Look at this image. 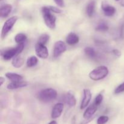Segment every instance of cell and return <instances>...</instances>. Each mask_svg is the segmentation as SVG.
I'll return each instance as SVG.
<instances>
[{
	"instance_id": "ffe728a7",
	"label": "cell",
	"mask_w": 124,
	"mask_h": 124,
	"mask_svg": "<svg viewBox=\"0 0 124 124\" xmlns=\"http://www.w3.org/2000/svg\"><path fill=\"white\" fill-rule=\"evenodd\" d=\"M38 63V58L35 56H30L27 61V66L28 67H32L35 66Z\"/></svg>"
},
{
	"instance_id": "4316f807",
	"label": "cell",
	"mask_w": 124,
	"mask_h": 124,
	"mask_svg": "<svg viewBox=\"0 0 124 124\" xmlns=\"http://www.w3.org/2000/svg\"><path fill=\"white\" fill-rule=\"evenodd\" d=\"M48 8H50L52 12H54V13H61L62 12V10L59 8H58V7H53V6H48Z\"/></svg>"
},
{
	"instance_id": "7c38bea8",
	"label": "cell",
	"mask_w": 124,
	"mask_h": 124,
	"mask_svg": "<svg viewBox=\"0 0 124 124\" xmlns=\"http://www.w3.org/2000/svg\"><path fill=\"white\" fill-rule=\"evenodd\" d=\"M28 85V83L26 81H17V82H12L11 83L8 84L7 86V89L8 90H15L18 88H23V87H26Z\"/></svg>"
},
{
	"instance_id": "7402d4cb",
	"label": "cell",
	"mask_w": 124,
	"mask_h": 124,
	"mask_svg": "<svg viewBox=\"0 0 124 124\" xmlns=\"http://www.w3.org/2000/svg\"><path fill=\"white\" fill-rule=\"evenodd\" d=\"M49 40V35H47V33H44L40 36L39 38V39L38 41V43L41 44L46 45L47 42Z\"/></svg>"
},
{
	"instance_id": "1f68e13d",
	"label": "cell",
	"mask_w": 124,
	"mask_h": 124,
	"mask_svg": "<svg viewBox=\"0 0 124 124\" xmlns=\"http://www.w3.org/2000/svg\"><path fill=\"white\" fill-rule=\"evenodd\" d=\"M116 1H119V0H116Z\"/></svg>"
},
{
	"instance_id": "f1b7e54d",
	"label": "cell",
	"mask_w": 124,
	"mask_h": 124,
	"mask_svg": "<svg viewBox=\"0 0 124 124\" xmlns=\"http://www.w3.org/2000/svg\"><path fill=\"white\" fill-rule=\"evenodd\" d=\"M112 52L113 53V54H115V56H116L117 57H119L121 55V52L117 49H114L112 51Z\"/></svg>"
},
{
	"instance_id": "8992f818",
	"label": "cell",
	"mask_w": 124,
	"mask_h": 124,
	"mask_svg": "<svg viewBox=\"0 0 124 124\" xmlns=\"http://www.w3.org/2000/svg\"><path fill=\"white\" fill-rule=\"evenodd\" d=\"M67 50V46L65 42L62 41H58L55 42L53 50V56L54 58L59 56L62 53L65 52Z\"/></svg>"
},
{
	"instance_id": "7a4b0ae2",
	"label": "cell",
	"mask_w": 124,
	"mask_h": 124,
	"mask_svg": "<svg viewBox=\"0 0 124 124\" xmlns=\"http://www.w3.org/2000/svg\"><path fill=\"white\" fill-rule=\"evenodd\" d=\"M57 97V92L53 88L42 90L38 94V99L42 102H49L54 100Z\"/></svg>"
},
{
	"instance_id": "ba28073f",
	"label": "cell",
	"mask_w": 124,
	"mask_h": 124,
	"mask_svg": "<svg viewBox=\"0 0 124 124\" xmlns=\"http://www.w3.org/2000/svg\"><path fill=\"white\" fill-rule=\"evenodd\" d=\"M64 110V105L62 103H58L55 104L52 109L51 116L53 119H57L60 117Z\"/></svg>"
},
{
	"instance_id": "e0dca14e",
	"label": "cell",
	"mask_w": 124,
	"mask_h": 124,
	"mask_svg": "<svg viewBox=\"0 0 124 124\" xmlns=\"http://www.w3.org/2000/svg\"><path fill=\"white\" fill-rule=\"evenodd\" d=\"M12 64L14 67L20 68L24 64V59L22 57L19 56H16L13 59Z\"/></svg>"
},
{
	"instance_id": "484cf974",
	"label": "cell",
	"mask_w": 124,
	"mask_h": 124,
	"mask_svg": "<svg viewBox=\"0 0 124 124\" xmlns=\"http://www.w3.org/2000/svg\"><path fill=\"white\" fill-rule=\"evenodd\" d=\"M124 92V82L121 84H120L117 88L115 89V94H119Z\"/></svg>"
},
{
	"instance_id": "9c48e42d",
	"label": "cell",
	"mask_w": 124,
	"mask_h": 124,
	"mask_svg": "<svg viewBox=\"0 0 124 124\" xmlns=\"http://www.w3.org/2000/svg\"><path fill=\"white\" fill-rule=\"evenodd\" d=\"M91 99H92V93H91L90 90L89 89L84 90V98L81 102V107H80L81 110L84 109L88 106Z\"/></svg>"
},
{
	"instance_id": "4fadbf2b",
	"label": "cell",
	"mask_w": 124,
	"mask_h": 124,
	"mask_svg": "<svg viewBox=\"0 0 124 124\" xmlns=\"http://www.w3.org/2000/svg\"><path fill=\"white\" fill-rule=\"evenodd\" d=\"M79 41V36L75 33H70L67 36L66 42L68 44L70 45V46L76 44L77 43H78Z\"/></svg>"
},
{
	"instance_id": "d4e9b609",
	"label": "cell",
	"mask_w": 124,
	"mask_h": 124,
	"mask_svg": "<svg viewBox=\"0 0 124 124\" xmlns=\"http://www.w3.org/2000/svg\"><path fill=\"white\" fill-rule=\"evenodd\" d=\"M103 100V95L101 93V94H99L96 97L95 99H94V104H95L97 106H99L102 103Z\"/></svg>"
},
{
	"instance_id": "83f0119b",
	"label": "cell",
	"mask_w": 124,
	"mask_h": 124,
	"mask_svg": "<svg viewBox=\"0 0 124 124\" xmlns=\"http://www.w3.org/2000/svg\"><path fill=\"white\" fill-rule=\"evenodd\" d=\"M54 1L55 2V3L60 7H64V0H54Z\"/></svg>"
},
{
	"instance_id": "5bb4252c",
	"label": "cell",
	"mask_w": 124,
	"mask_h": 124,
	"mask_svg": "<svg viewBox=\"0 0 124 124\" xmlns=\"http://www.w3.org/2000/svg\"><path fill=\"white\" fill-rule=\"evenodd\" d=\"M64 101L70 107L75 106L76 104V100L73 94L70 93H67L64 96Z\"/></svg>"
},
{
	"instance_id": "30bf717a",
	"label": "cell",
	"mask_w": 124,
	"mask_h": 124,
	"mask_svg": "<svg viewBox=\"0 0 124 124\" xmlns=\"http://www.w3.org/2000/svg\"><path fill=\"white\" fill-rule=\"evenodd\" d=\"M102 8L104 12V15L107 16H111L113 15H115L116 12V8L108 4L106 2H103L102 4Z\"/></svg>"
},
{
	"instance_id": "603a6c76",
	"label": "cell",
	"mask_w": 124,
	"mask_h": 124,
	"mask_svg": "<svg viewBox=\"0 0 124 124\" xmlns=\"http://www.w3.org/2000/svg\"><path fill=\"white\" fill-rule=\"evenodd\" d=\"M96 30L98 31H101V32H104V31H106L108 30V26L107 25V24H105L104 23H100L99 24H98V26L96 28Z\"/></svg>"
},
{
	"instance_id": "d6986e66",
	"label": "cell",
	"mask_w": 124,
	"mask_h": 124,
	"mask_svg": "<svg viewBox=\"0 0 124 124\" xmlns=\"http://www.w3.org/2000/svg\"><path fill=\"white\" fill-rule=\"evenodd\" d=\"M27 39V36L25 34L19 33H18L15 37V41L16 43L19 44H23V42Z\"/></svg>"
},
{
	"instance_id": "ac0fdd59",
	"label": "cell",
	"mask_w": 124,
	"mask_h": 124,
	"mask_svg": "<svg viewBox=\"0 0 124 124\" xmlns=\"http://www.w3.org/2000/svg\"><path fill=\"white\" fill-rule=\"evenodd\" d=\"M95 10V1H91L88 4L86 8V12H87V15L89 17H92L93 15Z\"/></svg>"
},
{
	"instance_id": "3957f363",
	"label": "cell",
	"mask_w": 124,
	"mask_h": 124,
	"mask_svg": "<svg viewBox=\"0 0 124 124\" xmlns=\"http://www.w3.org/2000/svg\"><path fill=\"white\" fill-rule=\"evenodd\" d=\"M108 69L107 67L102 65L96 68L89 74V77L93 81H99L105 78L108 74Z\"/></svg>"
},
{
	"instance_id": "9a60e30c",
	"label": "cell",
	"mask_w": 124,
	"mask_h": 124,
	"mask_svg": "<svg viewBox=\"0 0 124 124\" xmlns=\"http://www.w3.org/2000/svg\"><path fill=\"white\" fill-rule=\"evenodd\" d=\"M12 10V6L10 4H5L1 6L0 8V16L1 18L7 17Z\"/></svg>"
},
{
	"instance_id": "4dcf8cb0",
	"label": "cell",
	"mask_w": 124,
	"mask_h": 124,
	"mask_svg": "<svg viewBox=\"0 0 124 124\" xmlns=\"http://www.w3.org/2000/svg\"><path fill=\"white\" fill-rule=\"evenodd\" d=\"M48 124H57V122H56L55 121H52V122H50Z\"/></svg>"
},
{
	"instance_id": "44dd1931",
	"label": "cell",
	"mask_w": 124,
	"mask_h": 124,
	"mask_svg": "<svg viewBox=\"0 0 124 124\" xmlns=\"http://www.w3.org/2000/svg\"><path fill=\"white\" fill-rule=\"evenodd\" d=\"M84 52L86 54V55L88 56L90 58H94L96 55V52L94 51V50L93 48L90 47H86L84 49Z\"/></svg>"
},
{
	"instance_id": "6da1fadb",
	"label": "cell",
	"mask_w": 124,
	"mask_h": 124,
	"mask_svg": "<svg viewBox=\"0 0 124 124\" xmlns=\"http://www.w3.org/2000/svg\"><path fill=\"white\" fill-rule=\"evenodd\" d=\"M42 17L45 24L50 29H53L56 27V17L52 13V11L48 7H44L42 8Z\"/></svg>"
},
{
	"instance_id": "8fae6325",
	"label": "cell",
	"mask_w": 124,
	"mask_h": 124,
	"mask_svg": "<svg viewBox=\"0 0 124 124\" xmlns=\"http://www.w3.org/2000/svg\"><path fill=\"white\" fill-rule=\"evenodd\" d=\"M97 110H98V106L94 104H93L86 109L84 113V117L85 119H88L91 118L94 115V113L96 112Z\"/></svg>"
},
{
	"instance_id": "52a82bcc",
	"label": "cell",
	"mask_w": 124,
	"mask_h": 124,
	"mask_svg": "<svg viewBox=\"0 0 124 124\" xmlns=\"http://www.w3.org/2000/svg\"><path fill=\"white\" fill-rule=\"evenodd\" d=\"M35 52L36 55L42 59H46L48 56V52L47 48L44 44L38 43L35 46Z\"/></svg>"
},
{
	"instance_id": "2e32d148",
	"label": "cell",
	"mask_w": 124,
	"mask_h": 124,
	"mask_svg": "<svg viewBox=\"0 0 124 124\" xmlns=\"http://www.w3.org/2000/svg\"><path fill=\"white\" fill-rule=\"evenodd\" d=\"M6 76L12 82H17V81H21L23 80V76L18 74L13 73H6Z\"/></svg>"
},
{
	"instance_id": "5b68a950",
	"label": "cell",
	"mask_w": 124,
	"mask_h": 124,
	"mask_svg": "<svg viewBox=\"0 0 124 124\" xmlns=\"http://www.w3.org/2000/svg\"><path fill=\"white\" fill-rule=\"evenodd\" d=\"M17 20H18V17L12 16L11 17V18H10L9 19H7V20L5 22V23L3 25V27H2V30H1V38H2V39H4L6 36H7V34L8 33V32H9L11 30V29H12L13 25L15 24Z\"/></svg>"
},
{
	"instance_id": "f546056e",
	"label": "cell",
	"mask_w": 124,
	"mask_h": 124,
	"mask_svg": "<svg viewBox=\"0 0 124 124\" xmlns=\"http://www.w3.org/2000/svg\"><path fill=\"white\" fill-rule=\"evenodd\" d=\"M5 81V79L3 78L2 77H1L0 78V85H2V84L4 83V82Z\"/></svg>"
},
{
	"instance_id": "277c9868",
	"label": "cell",
	"mask_w": 124,
	"mask_h": 124,
	"mask_svg": "<svg viewBox=\"0 0 124 124\" xmlns=\"http://www.w3.org/2000/svg\"><path fill=\"white\" fill-rule=\"evenodd\" d=\"M24 44H19L14 48L5 50L3 52H1V56L5 60H10L12 58H15L20 54L24 50Z\"/></svg>"
},
{
	"instance_id": "cb8c5ba5",
	"label": "cell",
	"mask_w": 124,
	"mask_h": 124,
	"mask_svg": "<svg viewBox=\"0 0 124 124\" xmlns=\"http://www.w3.org/2000/svg\"><path fill=\"white\" fill-rule=\"evenodd\" d=\"M109 120V117L107 116H101L97 120L98 124H105L108 122Z\"/></svg>"
}]
</instances>
